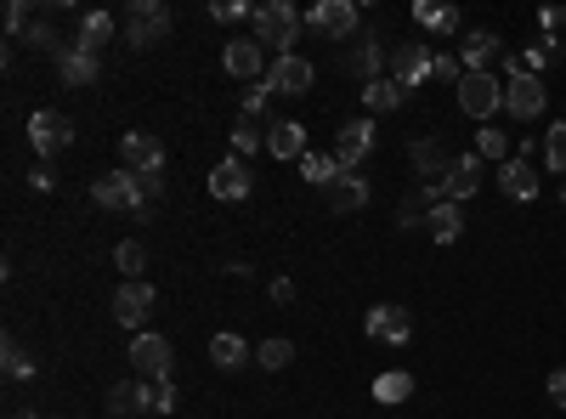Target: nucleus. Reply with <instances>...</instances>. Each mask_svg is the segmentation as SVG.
Instances as JSON below:
<instances>
[{"label":"nucleus","mask_w":566,"mask_h":419,"mask_svg":"<svg viewBox=\"0 0 566 419\" xmlns=\"http://www.w3.org/2000/svg\"><path fill=\"white\" fill-rule=\"evenodd\" d=\"M153 385V414H176V385L170 380H148Z\"/></svg>","instance_id":"obj_45"},{"label":"nucleus","mask_w":566,"mask_h":419,"mask_svg":"<svg viewBox=\"0 0 566 419\" xmlns=\"http://www.w3.org/2000/svg\"><path fill=\"white\" fill-rule=\"evenodd\" d=\"M459 108H465L470 120L493 125V114L504 108V79H493V74H465L459 79Z\"/></svg>","instance_id":"obj_7"},{"label":"nucleus","mask_w":566,"mask_h":419,"mask_svg":"<svg viewBox=\"0 0 566 419\" xmlns=\"http://www.w3.org/2000/svg\"><path fill=\"white\" fill-rule=\"evenodd\" d=\"M414 23H419V29H431V35H453V29H459V12H453V7H436V0H419V7H414Z\"/></svg>","instance_id":"obj_31"},{"label":"nucleus","mask_w":566,"mask_h":419,"mask_svg":"<svg viewBox=\"0 0 566 419\" xmlns=\"http://www.w3.org/2000/svg\"><path fill=\"white\" fill-rule=\"evenodd\" d=\"M210 362H216L221 374H238L244 362H249V346L238 341V334H216V341H210Z\"/></svg>","instance_id":"obj_30"},{"label":"nucleus","mask_w":566,"mask_h":419,"mask_svg":"<svg viewBox=\"0 0 566 419\" xmlns=\"http://www.w3.org/2000/svg\"><path fill=\"white\" fill-rule=\"evenodd\" d=\"M108 414H113V419L153 414V385H148V380H120V385H108Z\"/></svg>","instance_id":"obj_21"},{"label":"nucleus","mask_w":566,"mask_h":419,"mask_svg":"<svg viewBox=\"0 0 566 419\" xmlns=\"http://www.w3.org/2000/svg\"><path fill=\"white\" fill-rule=\"evenodd\" d=\"M323 199H329L334 215H357V210L368 205V182H362L357 171H340V176L323 187Z\"/></svg>","instance_id":"obj_24"},{"label":"nucleus","mask_w":566,"mask_h":419,"mask_svg":"<svg viewBox=\"0 0 566 419\" xmlns=\"http://www.w3.org/2000/svg\"><path fill=\"white\" fill-rule=\"evenodd\" d=\"M255 362H261V369H290V362H295V346L290 341H261V352H255Z\"/></svg>","instance_id":"obj_37"},{"label":"nucleus","mask_w":566,"mask_h":419,"mask_svg":"<svg viewBox=\"0 0 566 419\" xmlns=\"http://www.w3.org/2000/svg\"><path fill=\"white\" fill-rule=\"evenodd\" d=\"M300 176H306L311 187H329V182L340 176V159H334V153H306V159H300Z\"/></svg>","instance_id":"obj_33"},{"label":"nucleus","mask_w":566,"mask_h":419,"mask_svg":"<svg viewBox=\"0 0 566 419\" xmlns=\"http://www.w3.org/2000/svg\"><path fill=\"white\" fill-rule=\"evenodd\" d=\"M408 164H414V176H419V182H442V176H447V164H453V153H447L442 136H414Z\"/></svg>","instance_id":"obj_17"},{"label":"nucleus","mask_w":566,"mask_h":419,"mask_svg":"<svg viewBox=\"0 0 566 419\" xmlns=\"http://www.w3.org/2000/svg\"><path fill=\"white\" fill-rule=\"evenodd\" d=\"M267 153L272 159H306V131L295 120H272L267 125Z\"/></svg>","instance_id":"obj_25"},{"label":"nucleus","mask_w":566,"mask_h":419,"mask_svg":"<svg viewBox=\"0 0 566 419\" xmlns=\"http://www.w3.org/2000/svg\"><path fill=\"white\" fill-rule=\"evenodd\" d=\"M374 153V125L368 120H357V125H346L334 136V159H340V171H357V164Z\"/></svg>","instance_id":"obj_23"},{"label":"nucleus","mask_w":566,"mask_h":419,"mask_svg":"<svg viewBox=\"0 0 566 419\" xmlns=\"http://www.w3.org/2000/svg\"><path fill=\"white\" fill-rule=\"evenodd\" d=\"M550 108V91H544V79H504V114H516V120H538Z\"/></svg>","instance_id":"obj_14"},{"label":"nucleus","mask_w":566,"mask_h":419,"mask_svg":"<svg viewBox=\"0 0 566 419\" xmlns=\"http://www.w3.org/2000/svg\"><path fill=\"white\" fill-rule=\"evenodd\" d=\"M442 205V193L431 182H419L403 205H396V233H419V227H431V210Z\"/></svg>","instance_id":"obj_20"},{"label":"nucleus","mask_w":566,"mask_h":419,"mask_svg":"<svg viewBox=\"0 0 566 419\" xmlns=\"http://www.w3.org/2000/svg\"><path fill=\"white\" fill-rule=\"evenodd\" d=\"M113 35H120V17H113V12H85V17H79V35H74V46H85V51H102V46H113Z\"/></svg>","instance_id":"obj_26"},{"label":"nucleus","mask_w":566,"mask_h":419,"mask_svg":"<svg viewBox=\"0 0 566 419\" xmlns=\"http://www.w3.org/2000/svg\"><path fill=\"white\" fill-rule=\"evenodd\" d=\"M0 357H7V362H0V369H7V380H28V374H35V357H28L17 341H7V352H0Z\"/></svg>","instance_id":"obj_39"},{"label":"nucleus","mask_w":566,"mask_h":419,"mask_svg":"<svg viewBox=\"0 0 566 419\" xmlns=\"http://www.w3.org/2000/svg\"><path fill=\"white\" fill-rule=\"evenodd\" d=\"M481 176H488V159H481V153L470 148V153H453V164H447V176H442V182H431V187L442 193L447 205H465L470 193L481 187Z\"/></svg>","instance_id":"obj_6"},{"label":"nucleus","mask_w":566,"mask_h":419,"mask_svg":"<svg viewBox=\"0 0 566 419\" xmlns=\"http://www.w3.org/2000/svg\"><path fill=\"white\" fill-rule=\"evenodd\" d=\"M311 79H318V69H311L306 58H272V69H267V86H272V97H306L311 91Z\"/></svg>","instance_id":"obj_12"},{"label":"nucleus","mask_w":566,"mask_h":419,"mask_svg":"<svg viewBox=\"0 0 566 419\" xmlns=\"http://www.w3.org/2000/svg\"><path fill=\"white\" fill-rule=\"evenodd\" d=\"M499 35H488V29H476V35H465V46H459V63H465V74H488V63L499 58Z\"/></svg>","instance_id":"obj_27"},{"label":"nucleus","mask_w":566,"mask_h":419,"mask_svg":"<svg viewBox=\"0 0 566 419\" xmlns=\"http://www.w3.org/2000/svg\"><path fill=\"white\" fill-rule=\"evenodd\" d=\"M113 267H120V272H125V284H136V272H142V267H148V249H142L136 238H125L120 249H113Z\"/></svg>","instance_id":"obj_35"},{"label":"nucleus","mask_w":566,"mask_h":419,"mask_svg":"<svg viewBox=\"0 0 566 419\" xmlns=\"http://www.w3.org/2000/svg\"><path fill=\"white\" fill-rule=\"evenodd\" d=\"M267 136H261V120H249V114H238V125H233V153L244 159V153H255Z\"/></svg>","instance_id":"obj_36"},{"label":"nucleus","mask_w":566,"mask_h":419,"mask_svg":"<svg viewBox=\"0 0 566 419\" xmlns=\"http://www.w3.org/2000/svg\"><path fill=\"white\" fill-rule=\"evenodd\" d=\"M431 69H436V51H431V46H419V40H396L391 79H396L403 91H419L424 79H431Z\"/></svg>","instance_id":"obj_8"},{"label":"nucleus","mask_w":566,"mask_h":419,"mask_svg":"<svg viewBox=\"0 0 566 419\" xmlns=\"http://www.w3.org/2000/svg\"><path fill=\"white\" fill-rule=\"evenodd\" d=\"M170 29H176V12L159 7V0H131V7H125V46L148 51V46H159Z\"/></svg>","instance_id":"obj_2"},{"label":"nucleus","mask_w":566,"mask_h":419,"mask_svg":"<svg viewBox=\"0 0 566 419\" xmlns=\"http://www.w3.org/2000/svg\"><path fill=\"white\" fill-rule=\"evenodd\" d=\"M538 23H544V35H555L561 23H566V12H561V7H544V12H538Z\"/></svg>","instance_id":"obj_47"},{"label":"nucleus","mask_w":566,"mask_h":419,"mask_svg":"<svg viewBox=\"0 0 566 419\" xmlns=\"http://www.w3.org/2000/svg\"><path fill=\"white\" fill-rule=\"evenodd\" d=\"M12 419H35V414H12Z\"/></svg>","instance_id":"obj_51"},{"label":"nucleus","mask_w":566,"mask_h":419,"mask_svg":"<svg viewBox=\"0 0 566 419\" xmlns=\"http://www.w3.org/2000/svg\"><path fill=\"white\" fill-rule=\"evenodd\" d=\"M362 102L374 108V114H391V108H403V102H408V91L396 86L391 74H380V79H368V86H362Z\"/></svg>","instance_id":"obj_29"},{"label":"nucleus","mask_w":566,"mask_h":419,"mask_svg":"<svg viewBox=\"0 0 566 419\" xmlns=\"http://www.w3.org/2000/svg\"><path fill=\"white\" fill-rule=\"evenodd\" d=\"M306 29L323 35V40H357L362 35V12L352 0H318V7L306 12Z\"/></svg>","instance_id":"obj_5"},{"label":"nucleus","mask_w":566,"mask_h":419,"mask_svg":"<svg viewBox=\"0 0 566 419\" xmlns=\"http://www.w3.org/2000/svg\"><path fill=\"white\" fill-rule=\"evenodd\" d=\"M499 187H504V199L532 205V199H538V171H532V153H509V159L499 164Z\"/></svg>","instance_id":"obj_16"},{"label":"nucleus","mask_w":566,"mask_h":419,"mask_svg":"<svg viewBox=\"0 0 566 419\" xmlns=\"http://www.w3.org/2000/svg\"><path fill=\"white\" fill-rule=\"evenodd\" d=\"M550 403H555V408H566V369H555V374H550Z\"/></svg>","instance_id":"obj_46"},{"label":"nucleus","mask_w":566,"mask_h":419,"mask_svg":"<svg viewBox=\"0 0 566 419\" xmlns=\"http://www.w3.org/2000/svg\"><path fill=\"white\" fill-rule=\"evenodd\" d=\"M408 397H414V374H403V369H391V374H380V380H374V403L396 408V403H408Z\"/></svg>","instance_id":"obj_32"},{"label":"nucleus","mask_w":566,"mask_h":419,"mask_svg":"<svg viewBox=\"0 0 566 419\" xmlns=\"http://www.w3.org/2000/svg\"><path fill=\"white\" fill-rule=\"evenodd\" d=\"M544 164H550V171H561V176H566V120L544 131Z\"/></svg>","instance_id":"obj_38"},{"label":"nucleus","mask_w":566,"mask_h":419,"mask_svg":"<svg viewBox=\"0 0 566 419\" xmlns=\"http://www.w3.org/2000/svg\"><path fill=\"white\" fill-rule=\"evenodd\" d=\"M362 329H368V341H374V346H408L414 318L403 312V306H368Z\"/></svg>","instance_id":"obj_11"},{"label":"nucleus","mask_w":566,"mask_h":419,"mask_svg":"<svg viewBox=\"0 0 566 419\" xmlns=\"http://www.w3.org/2000/svg\"><path fill=\"white\" fill-rule=\"evenodd\" d=\"M170 362H176V346L164 341V334H148L142 329L136 341H131V369L142 380H170Z\"/></svg>","instance_id":"obj_9"},{"label":"nucleus","mask_w":566,"mask_h":419,"mask_svg":"<svg viewBox=\"0 0 566 419\" xmlns=\"http://www.w3.org/2000/svg\"><path fill=\"white\" fill-rule=\"evenodd\" d=\"M221 69L233 74V79H261V69H272V63H267V46L261 40H226Z\"/></svg>","instance_id":"obj_19"},{"label":"nucleus","mask_w":566,"mask_h":419,"mask_svg":"<svg viewBox=\"0 0 566 419\" xmlns=\"http://www.w3.org/2000/svg\"><path fill=\"white\" fill-rule=\"evenodd\" d=\"M28 143H35L40 159H57L74 148V120L63 114V108H35L28 114Z\"/></svg>","instance_id":"obj_4"},{"label":"nucleus","mask_w":566,"mask_h":419,"mask_svg":"<svg viewBox=\"0 0 566 419\" xmlns=\"http://www.w3.org/2000/svg\"><path fill=\"white\" fill-rule=\"evenodd\" d=\"M306 17L290 7V0H267V7H255V40L261 46H278V58H290V46L300 40Z\"/></svg>","instance_id":"obj_1"},{"label":"nucleus","mask_w":566,"mask_h":419,"mask_svg":"<svg viewBox=\"0 0 566 419\" xmlns=\"http://www.w3.org/2000/svg\"><path fill=\"white\" fill-rule=\"evenodd\" d=\"M120 153H125V171L131 176H159L164 171V148H159V136H148V131H125L120 136Z\"/></svg>","instance_id":"obj_13"},{"label":"nucleus","mask_w":566,"mask_h":419,"mask_svg":"<svg viewBox=\"0 0 566 419\" xmlns=\"http://www.w3.org/2000/svg\"><path fill=\"white\" fill-rule=\"evenodd\" d=\"M431 79H442V86L453 79V86H459V79H465V63H459V58H447V51H436V69H431Z\"/></svg>","instance_id":"obj_43"},{"label":"nucleus","mask_w":566,"mask_h":419,"mask_svg":"<svg viewBox=\"0 0 566 419\" xmlns=\"http://www.w3.org/2000/svg\"><path fill=\"white\" fill-rule=\"evenodd\" d=\"M28 23H35L28 0H12V7H7V35H12V40H23V35H28Z\"/></svg>","instance_id":"obj_42"},{"label":"nucleus","mask_w":566,"mask_h":419,"mask_svg":"<svg viewBox=\"0 0 566 419\" xmlns=\"http://www.w3.org/2000/svg\"><path fill=\"white\" fill-rule=\"evenodd\" d=\"M210 17L216 23H244V17L255 23V7H249V0H221V7H210Z\"/></svg>","instance_id":"obj_41"},{"label":"nucleus","mask_w":566,"mask_h":419,"mask_svg":"<svg viewBox=\"0 0 566 419\" xmlns=\"http://www.w3.org/2000/svg\"><path fill=\"white\" fill-rule=\"evenodd\" d=\"M424 233H431L436 244H459V233H465V205H436L431 210V227H424Z\"/></svg>","instance_id":"obj_28"},{"label":"nucleus","mask_w":566,"mask_h":419,"mask_svg":"<svg viewBox=\"0 0 566 419\" xmlns=\"http://www.w3.org/2000/svg\"><path fill=\"white\" fill-rule=\"evenodd\" d=\"M267 102H272V86L261 79V86H255V91L244 97V114H249V120H267Z\"/></svg>","instance_id":"obj_44"},{"label":"nucleus","mask_w":566,"mask_h":419,"mask_svg":"<svg viewBox=\"0 0 566 419\" xmlns=\"http://www.w3.org/2000/svg\"><path fill=\"white\" fill-rule=\"evenodd\" d=\"M28 182H35V193H51V187H57V176H51V171H35Z\"/></svg>","instance_id":"obj_49"},{"label":"nucleus","mask_w":566,"mask_h":419,"mask_svg":"<svg viewBox=\"0 0 566 419\" xmlns=\"http://www.w3.org/2000/svg\"><path fill=\"white\" fill-rule=\"evenodd\" d=\"M476 153L488 159V164H504V159H509V136L493 131V125H481V131H476Z\"/></svg>","instance_id":"obj_34"},{"label":"nucleus","mask_w":566,"mask_h":419,"mask_svg":"<svg viewBox=\"0 0 566 419\" xmlns=\"http://www.w3.org/2000/svg\"><path fill=\"white\" fill-rule=\"evenodd\" d=\"M23 46H35V51H63V46H57V29H51L46 17H35V23H28V35H23Z\"/></svg>","instance_id":"obj_40"},{"label":"nucleus","mask_w":566,"mask_h":419,"mask_svg":"<svg viewBox=\"0 0 566 419\" xmlns=\"http://www.w3.org/2000/svg\"><path fill=\"white\" fill-rule=\"evenodd\" d=\"M57 74H63V86H91V79L102 74V63H97V51H85V46H63V51H57Z\"/></svg>","instance_id":"obj_22"},{"label":"nucleus","mask_w":566,"mask_h":419,"mask_svg":"<svg viewBox=\"0 0 566 419\" xmlns=\"http://www.w3.org/2000/svg\"><path fill=\"white\" fill-rule=\"evenodd\" d=\"M148 312H153V284H120V295H113V318H120V329H136L142 334V323H148Z\"/></svg>","instance_id":"obj_18"},{"label":"nucleus","mask_w":566,"mask_h":419,"mask_svg":"<svg viewBox=\"0 0 566 419\" xmlns=\"http://www.w3.org/2000/svg\"><path fill=\"white\" fill-rule=\"evenodd\" d=\"M340 69L357 74L362 86H368V79H380V69H385V40L374 29H362L357 40H346V51H340Z\"/></svg>","instance_id":"obj_10"},{"label":"nucleus","mask_w":566,"mask_h":419,"mask_svg":"<svg viewBox=\"0 0 566 419\" xmlns=\"http://www.w3.org/2000/svg\"><path fill=\"white\" fill-rule=\"evenodd\" d=\"M249 187H255V176H249V164L233 153V159H221L216 171H210V199H221V205H238V199H249Z\"/></svg>","instance_id":"obj_15"},{"label":"nucleus","mask_w":566,"mask_h":419,"mask_svg":"<svg viewBox=\"0 0 566 419\" xmlns=\"http://www.w3.org/2000/svg\"><path fill=\"white\" fill-rule=\"evenodd\" d=\"M272 300H278V306L295 300V284H290V278H272Z\"/></svg>","instance_id":"obj_48"},{"label":"nucleus","mask_w":566,"mask_h":419,"mask_svg":"<svg viewBox=\"0 0 566 419\" xmlns=\"http://www.w3.org/2000/svg\"><path fill=\"white\" fill-rule=\"evenodd\" d=\"M91 199L102 210H125V215H148V187H142V176L131 171H108L91 182Z\"/></svg>","instance_id":"obj_3"},{"label":"nucleus","mask_w":566,"mask_h":419,"mask_svg":"<svg viewBox=\"0 0 566 419\" xmlns=\"http://www.w3.org/2000/svg\"><path fill=\"white\" fill-rule=\"evenodd\" d=\"M561 205H566V182H561Z\"/></svg>","instance_id":"obj_50"}]
</instances>
